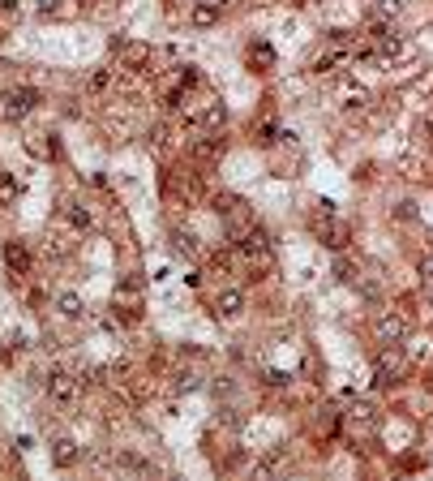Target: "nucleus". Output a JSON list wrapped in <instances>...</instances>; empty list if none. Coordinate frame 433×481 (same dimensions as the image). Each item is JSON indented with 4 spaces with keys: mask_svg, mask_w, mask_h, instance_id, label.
Returning a JSON list of instances; mask_svg holds the SVG:
<instances>
[{
    "mask_svg": "<svg viewBox=\"0 0 433 481\" xmlns=\"http://www.w3.org/2000/svg\"><path fill=\"white\" fill-rule=\"evenodd\" d=\"M408 335V323H404V314H382L378 318V340L386 344V348H395L399 340Z\"/></svg>",
    "mask_w": 433,
    "mask_h": 481,
    "instance_id": "nucleus-2",
    "label": "nucleus"
},
{
    "mask_svg": "<svg viewBox=\"0 0 433 481\" xmlns=\"http://www.w3.org/2000/svg\"><path fill=\"white\" fill-rule=\"evenodd\" d=\"M313 236L322 241L326 249H343L347 241H352V232H347V223L330 211V202H317V219H313Z\"/></svg>",
    "mask_w": 433,
    "mask_h": 481,
    "instance_id": "nucleus-1",
    "label": "nucleus"
},
{
    "mask_svg": "<svg viewBox=\"0 0 433 481\" xmlns=\"http://www.w3.org/2000/svg\"><path fill=\"white\" fill-rule=\"evenodd\" d=\"M369 103V95L365 90H352V95H343V108H352V112H360Z\"/></svg>",
    "mask_w": 433,
    "mask_h": 481,
    "instance_id": "nucleus-10",
    "label": "nucleus"
},
{
    "mask_svg": "<svg viewBox=\"0 0 433 481\" xmlns=\"http://www.w3.org/2000/svg\"><path fill=\"white\" fill-rule=\"evenodd\" d=\"M399 374H404V357H399L395 348H386V352H382V361L373 365V382L382 387V382H395Z\"/></svg>",
    "mask_w": 433,
    "mask_h": 481,
    "instance_id": "nucleus-4",
    "label": "nucleus"
},
{
    "mask_svg": "<svg viewBox=\"0 0 433 481\" xmlns=\"http://www.w3.org/2000/svg\"><path fill=\"white\" fill-rule=\"evenodd\" d=\"M194 22H198V26H211V22H215V9H206V5H202V9L194 13Z\"/></svg>",
    "mask_w": 433,
    "mask_h": 481,
    "instance_id": "nucleus-12",
    "label": "nucleus"
},
{
    "mask_svg": "<svg viewBox=\"0 0 433 481\" xmlns=\"http://www.w3.org/2000/svg\"><path fill=\"white\" fill-rule=\"evenodd\" d=\"M69 223H77V228H90V215H86V211H69Z\"/></svg>",
    "mask_w": 433,
    "mask_h": 481,
    "instance_id": "nucleus-13",
    "label": "nucleus"
},
{
    "mask_svg": "<svg viewBox=\"0 0 433 481\" xmlns=\"http://www.w3.org/2000/svg\"><path fill=\"white\" fill-rule=\"evenodd\" d=\"M215 310L223 314V318H236L240 310H245V297L236 293V288H228V293H219V301H215Z\"/></svg>",
    "mask_w": 433,
    "mask_h": 481,
    "instance_id": "nucleus-7",
    "label": "nucleus"
},
{
    "mask_svg": "<svg viewBox=\"0 0 433 481\" xmlns=\"http://www.w3.org/2000/svg\"><path fill=\"white\" fill-rule=\"evenodd\" d=\"M52 464H56V469H69V464H77V443H73V439H56V443H52Z\"/></svg>",
    "mask_w": 433,
    "mask_h": 481,
    "instance_id": "nucleus-6",
    "label": "nucleus"
},
{
    "mask_svg": "<svg viewBox=\"0 0 433 481\" xmlns=\"http://www.w3.org/2000/svg\"><path fill=\"white\" fill-rule=\"evenodd\" d=\"M56 5H60V0H39V9H43V13H56Z\"/></svg>",
    "mask_w": 433,
    "mask_h": 481,
    "instance_id": "nucleus-14",
    "label": "nucleus"
},
{
    "mask_svg": "<svg viewBox=\"0 0 433 481\" xmlns=\"http://www.w3.org/2000/svg\"><path fill=\"white\" fill-rule=\"evenodd\" d=\"M416 275H421L425 284H433V254H429V258H421V267H416Z\"/></svg>",
    "mask_w": 433,
    "mask_h": 481,
    "instance_id": "nucleus-11",
    "label": "nucleus"
},
{
    "mask_svg": "<svg viewBox=\"0 0 433 481\" xmlns=\"http://www.w3.org/2000/svg\"><path fill=\"white\" fill-rule=\"evenodd\" d=\"M47 391H52L60 404H73V399H77V382H73V374H52Z\"/></svg>",
    "mask_w": 433,
    "mask_h": 481,
    "instance_id": "nucleus-5",
    "label": "nucleus"
},
{
    "mask_svg": "<svg viewBox=\"0 0 433 481\" xmlns=\"http://www.w3.org/2000/svg\"><path fill=\"white\" fill-rule=\"evenodd\" d=\"M159 481H185V477H159Z\"/></svg>",
    "mask_w": 433,
    "mask_h": 481,
    "instance_id": "nucleus-15",
    "label": "nucleus"
},
{
    "mask_svg": "<svg viewBox=\"0 0 433 481\" xmlns=\"http://www.w3.org/2000/svg\"><path fill=\"white\" fill-rule=\"evenodd\" d=\"M5 258H9L13 271H26V267H30V254H26L22 245H5Z\"/></svg>",
    "mask_w": 433,
    "mask_h": 481,
    "instance_id": "nucleus-8",
    "label": "nucleus"
},
{
    "mask_svg": "<svg viewBox=\"0 0 433 481\" xmlns=\"http://www.w3.org/2000/svg\"><path fill=\"white\" fill-rule=\"evenodd\" d=\"M60 314H69V318H82V301H77V297H60Z\"/></svg>",
    "mask_w": 433,
    "mask_h": 481,
    "instance_id": "nucleus-9",
    "label": "nucleus"
},
{
    "mask_svg": "<svg viewBox=\"0 0 433 481\" xmlns=\"http://www.w3.org/2000/svg\"><path fill=\"white\" fill-rule=\"evenodd\" d=\"M39 103V95L30 90V86H18V90H9L5 95V116H26L30 108Z\"/></svg>",
    "mask_w": 433,
    "mask_h": 481,
    "instance_id": "nucleus-3",
    "label": "nucleus"
}]
</instances>
